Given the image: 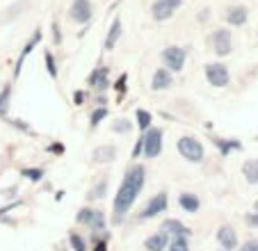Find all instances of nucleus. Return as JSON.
Instances as JSON below:
<instances>
[{
  "label": "nucleus",
  "instance_id": "nucleus-1",
  "mask_svg": "<svg viewBox=\"0 0 258 251\" xmlns=\"http://www.w3.org/2000/svg\"><path fill=\"white\" fill-rule=\"evenodd\" d=\"M144 180H146V169L142 164H133V167L126 169L121 185L117 190V197H114V203H112V210L117 219H121L126 213H131L133 203L137 201L142 187H144Z\"/></svg>",
  "mask_w": 258,
  "mask_h": 251
},
{
  "label": "nucleus",
  "instance_id": "nucleus-2",
  "mask_svg": "<svg viewBox=\"0 0 258 251\" xmlns=\"http://www.w3.org/2000/svg\"><path fill=\"white\" fill-rule=\"evenodd\" d=\"M176 149H178L180 158H185L187 162H201L206 158V151L204 144H201L197 137L192 135H183L178 142H176Z\"/></svg>",
  "mask_w": 258,
  "mask_h": 251
},
{
  "label": "nucleus",
  "instance_id": "nucleus-3",
  "mask_svg": "<svg viewBox=\"0 0 258 251\" xmlns=\"http://www.w3.org/2000/svg\"><path fill=\"white\" fill-rule=\"evenodd\" d=\"M162 151V128H149L142 135V153L144 158H158Z\"/></svg>",
  "mask_w": 258,
  "mask_h": 251
},
{
  "label": "nucleus",
  "instance_id": "nucleus-4",
  "mask_svg": "<svg viewBox=\"0 0 258 251\" xmlns=\"http://www.w3.org/2000/svg\"><path fill=\"white\" fill-rule=\"evenodd\" d=\"M187 59V50L180 48V46H169V48L162 50V62H165V69H169L171 73H178L180 69L185 67Z\"/></svg>",
  "mask_w": 258,
  "mask_h": 251
},
{
  "label": "nucleus",
  "instance_id": "nucleus-5",
  "mask_svg": "<svg viewBox=\"0 0 258 251\" xmlns=\"http://www.w3.org/2000/svg\"><path fill=\"white\" fill-rule=\"evenodd\" d=\"M78 224L92 228V233H103L105 231V215L101 210H94V208H83L78 213Z\"/></svg>",
  "mask_w": 258,
  "mask_h": 251
},
{
  "label": "nucleus",
  "instance_id": "nucleus-6",
  "mask_svg": "<svg viewBox=\"0 0 258 251\" xmlns=\"http://www.w3.org/2000/svg\"><path fill=\"white\" fill-rule=\"evenodd\" d=\"M206 80H208L213 87H226L231 82V73L224 64L210 62V64H206Z\"/></svg>",
  "mask_w": 258,
  "mask_h": 251
},
{
  "label": "nucleus",
  "instance_id": "nucleus-7",
  "mask_svg": "<svg viewBox=\"0 0 258 251\" xmlns=\"http://www.w3.org/2000/svg\"><path fill=\"white\" fill-rule=\"evenodd\" d=\"M167 208H169V197H167V192H158L156 197L151 199V201H149L144 208H142V213L137 215V217H140V219L158 217L160 213H165Z\"/></svg>",
  "mask_w": 258,
  "mask_h": 251
},
{
  "label": "nucleus",
  "instance_id": "nucleus-8",
  "mask_svg": "<svg viewBox=\"0 0 258 251\" xmlns=\"http://www.w3.org/2000/svg\"><path fill=\"white\" fill-rule=\"evenodd\" d=\"M183 7V0H156L151 7V16L156 21H167L174 16V12H178Z\"/></svg>",
  "mask_w": 258,
  "mask_h": 251
},
{
  "label": "nucleus",
  "instance_id": "nucleus-9",
  "mask_svg": "<svg viewBox=\"0 0 258 251\" xmlns=\"http://www.w3.org/2000/svg\"><path fill=\"white\" fill-rule=\"evenodd\" d=\"M210 44H213V50L219 55V57H224V55L231 53L233 44H231V32L229 30H215L213 37H210Z\"/></svg>",
  "mask_w": 258,
  "mask_h": 251
},
{
  "label": "nucleus",
  "instance_id": "nucleus-10",
  "mask_svg": "<svg viewBox=\"0 0 258 251\" xmlns=\"http://www.w3.org/2000/svg\"><path fill=\"white\" fill-rule=\"evenodd\" d=\"M94 16V7L89 0H73L71 5V19L76 23H87L89 19Z\"/></svg>",
  "mask_w": 258,
  "mask_h": 251
},
{
  "label": "nucleus",
  "instance_id": "nucleus-11",
  "mask_svg": "<svg viewBox=\"0 0 258 251\" xmlns=\"http://www.w3.org/2000/svg\"><path fill=\"white\" fill-rule=\"evenodd\" d=\"M160 233H165V235H169V237H190L192 235L190 228L183 222H178V219H165V222L160 224Z\"/></svg>",
  "mask_w": 258,
  "mask_h": 251
},
{
  "label": "nucleus",
  "instance_id": "nucleus-12",
  "mask_svg": "<svg viewBox=\"0 0 258 251\" xmlns=\"http://www.w3.org/2000/svg\"><path fill=\"white\" fill-rule=\"evenodd\" d=\"M174 85V76H171L169 69H156L153 71V78H151V89L153 92H162V89H169Z\"/></svg>",
  "mask_w": 258,
  "mask_h": 251
},
{
  "label": "nucleus",
  "instance_id": "nucleus-13",
  "mask_svg": "<svg viewBox=\"0 0 258 251\" xmlns=\"http://www.w3.org/2000/svg\"><path fill=\"white\" fill-rule=\"evenodd\" d=\"M217 242L222 244V251L238 249V235H235V231L231 226H226V224L217 228Z\"/></svg>",
  "mask_w": 258,
  "mask_h": 251
},
{
  "label": "nucleus",
  "instance_id": "nucleus-14",
  "mask_svg": "<svg viewBox=\"0 0 258 251\" xmlns=\"http://www.w3.org/2000/svg\"><path fill=\"white\" fill-rule=\"evenodd\" d=\"M107 73H110V69L107 67H98V69H94L92 73H89V78H87V82L92 85L96 92H105L107 87H110V80H107Z\"/></svg>",
  "mask_w": 258,
  "mask_h": 251
},
{
  "label": "nucleus",
  "instance_id": "nucleus-15",
  "mask_svg": "<svg viewBox=\"0 0 258 251\" xmlns=\"http://www.w3.org/2000/svg\"><path fill=\"white\" fill-rule=\"evenodd\" d=\"M92 158H94V162H98V164H107V162H112V160L117 158V146H112V144L96 146V149L92 151Z\"/></svg>",
  "mask_w": 258,
  "mask_h": 251
},
{
  "label": "nucleus",
  "instance_id": "nucleus-16",
  "mask_svg": "<svg viewBox=\"0 0 258 251\" xmlns=\"http://www.w3.org/2000/svg\"><path fill=\"white\" fill-rule=\"evenodd\" d=\"M169 235H165V233H156V235H149L144 240V249L149 251H165L167 246H169Z\"/></svg>",
  "mask_w": 258,
  "mask_h": 251
},
{
  "label": "nucleus",
  "instance_id": "nucleus-17",
  "mask_svg": "<svg viewBox=\"0 0 258 251\" xmlns=\"http://www.w3.org/2000/svg\"><path fill=\"white\" fill-rule=\"evenodd\" d=\"M178 206L183 208L185 213H199L201 199L197 197V194H192V192H183V194H178Z\"/></svg>",
  "mask_w": 258,
  "mask_h": 251
},
{
  "label": "nucleus",
  "instance_id": "nucleus-18",
  "mask_svg": "<svg viewBox=\"0 0 258 251\" xmlns=\"http://www.w3.org/2000/svg\"><path fill=\"white\" fill-rule=\"evenodd\" d=\"M39 41H41V30H34V34H32V37H30V41H28V44H25L23 53H21V57H19V62H16V76H19V73H21V67H23L25 57H28V55L32 53V50H34V46L39 44Z\"/></svg>",
  "mask_w": 258,
  "mask_h": 251
},
{
  "label": "nucleus",
  "instance_id": "nucleus-19",
  "mask_svg": "<svg viewBox=\"0 0 258 251\" xmlns=\"http://www.w3.org/2000/svg\"><path fill=\"white\" fill-rule=\"evenodd\" d=\"M226 21H229L231 25H244L247 23V10H244L242 5L231 7V10L226 12Z\"/></svg>",
  "mask_w": 258,
  "mask_h": 251
},
{
  "label": "nucleus",
  "instance_id": "nucleus-20",
  "mask_svg": "<svg viewBox=\"0 0 258 251\" xmlns=\"http://www.w3.org/2000/svg\"><path fill=\"white\" fill-rule=\"evenodd\" d=\"M119 37H121V21L114 19L112 28H110V32H107V37H105V46H103V48H105V50H112L114 46H117Z\"/></svg>",
  "mask_w": 258,
  "mask_h": 251
},
{
  "label": "nucleus",
  "instance_id": "nucleus-21",
  "mask_svg": "<svg viewBox=\"0 0 258 251\" xmlns=\"http://www.w3.org/2000/svg\"><path fill=\"white\" fill-rule=\"evenodd\" d=\"M242 176L247 178V183L258 185V160H247L242 164Z\"/></svg>",
  "mask_w": 258,
  "mask_h": 251
},
{
  "label": "nucleus",
  "instance_id": "nucleus-22",
  "mask_svg": "<svg viewBox=\"0 0 258 251\" xmlns=\"http://www.w3.org/2000/svg\"><path fill=\"white\" fill-rule=\"evenodd\" d=\"M151 112L149 110H137L135 112V121H137V128H140L142 133H146L149 128H151Z\"/></svg>",
  "mask_w": 258,
  "mask_h": 251
},
{
  "label": "nucleus",
  "instance_id": "nucleus-23",
  "mask_svg": "<svg viewBox=\"0 0 258 251\" xmlns=\"http://www.w3.org/2000/svg\"><path fill=\"white\" fill-rule=\"evenodd\" d=\"M10 98H12V87L5 85L3 92H0V119L7 116V112H10Z\"/></svg>",
  "mask_w": 258,
  "mask_h": 251
},
{
  "label": "nucleus",
  "instance_id": "nucleus-24",
  "mask_svg": "<svg viewBox=\"0 0 258 251\" xmlns=\"http://www.w3.org/2000/svg\"><path fill=\"white\" fill-rule=\"evenodd\" d=\"M215 146L222 151V155H229L233 149H242V144L235 140H215Z\"/></svg>",
  "mask_w": 258,
  "mask_h": 251
},
{
  "label": "nucleus",
  "instance_id": "nucleus-25",
  "mask_svg": "<svg viewBox=\"0 0 258 251\" xmlns=\"http://www.w3.org/2000/svg\"><path fill=\"white\" fill-rule=\"evenodd\" d=\"M131 128H133V121L131 119H117V121H112V133H117V135H126V133H131Z\"/></svg>",
  "mask_w": 258,
  "mask_h": 251
},
{
  "label": "nucleus",
  "instance_id": "nucleus-26",
  "mask_svg": "<svg viewBox=\"0 0 258 251\" xmlns=\"http://www.w3.org/2000/svg\"><path fill=\"white\" fill-rule=\"evenodd\" d=\"M167 251H190V242L187 237H171Z\"/></svg>",
  "mask_w": 258,
  "mask_h": 251
},
{
  "label": "nucleus",
  "instance_id": "nucleus-27",
  "mask_svg": "<svg viewBox=\"0 0 258 251\" xmlns=\"http://www.w3.org/2000/svg\"><path fill=\"white\" fill-rule=\"evenodd\" d=\"M69 244H71V249L73 251H87V244H85V240H83V235L80 233H69Z\"/></svg>",
  "mask_w": 258,
  "mask_h": 251
},
{
  "label": "nucleus",
  "instance_id": "nucleus-28",
  "mask_svg": "<svg viewBox=\"0 0 258 251\" xmlns=\"http://www.w3.org/2000/svg\"><path fill=\"white\" fill-rule=\"evenodd\" d=\"M44 59H46V69H48V76H50V78H57V64H55V57H53V53H50V50H46Z\"/></svg>",
  "mask_w": 258,
  "mask_h": 251
},
{
  "label": "nucleus",
  "instance_id": "nucleus-29",
  "mask_svg": "<svg viewBox=\"0 0 258 251\" xmlns=\"http://www.w3.org/2000/svg\"><path fill=\"white\" fill-rule=\"evenodd\" d=\"M21 176H25L28 180L37 183V180L44 178V169H21Z\"/></svg>",
  "mask_w": 258,
  "mask_h": 251
},
{
  "label": "nucleus",
  "instance_id": "nucleus-30",
  "mask_svg": "<svg viewBox=\"0 0 258 251\" xmlns=\"http://www.w3.org/2000/svg\"><path fill=\"white\" fill-rule=\"evenodd\" d=\"M105 116H107V107H96V110L92 112V128H96Z\"/></svg>",
  "mask_w": 258,
  "mask_h": 251
},
{
  "label": "nucleus",
  "instance_id": "nucleus-31",
  "mask_svg": "<svg viewBox=\"0 0 258 251\" xmlns=\"http://www.w3.org/2000/svg\"><path fill=\"white\" fill-rule=\"evenodd\" d=\"M105 190H107V183H105V180H101L98 185H94V187H92L89 197H92V199H103V197H105Z\"/></svg>",
  "mask_w": 258,
  "mask_h": 251
},
{
  "label": "nucleus",
  "instance_id": "nucleus-32",
  "mask_svg": "<svg viewBox=\"0 0 258 251\" xmlns=\"http://www.w3.org/2000/svg\"><path fill=\"white\" fill-rule=\"evenodd\" d=\"M126 80H128V76H126V73H121V76H119V80L114 82V89H117L119 94L126 92Z\"/></svg>",
  "mask_w": 258,
  "mask_h": 251
},
{
  "label": "nucleus",
  "instance_id": "nucleus-33",
  "mask_svg": "<svg viewBox=\"0 0 258 251\" xmlns=\"http://www.w3.org/2000/svg\"><path fill=\"white\" fill-rule=\"evenodd\" d=\"M240 251H258V240H247L240 246Z\"/></svg>",
  "mask_w": 258,
  "mask_h": 251
},
{
  "label": "nucleus",
  "instance_id": "nucleus-34",
  "mask_svg": "<svg viewBox=\"0 0 258 251\" xmlns=\"http://www.w3.org/2000/svg\"><path fill=\"white\" fill-rule=\"evenodd\" d=\"M244 222H247L249 226H258V213H249L247 217H244Z\"/></svg>",
  "mask_w": 258,
  "mask_h": 251
},
{
  "label": "nucleus",
  "instance_id": "nucleus-35",
  "mask_svg": "<svg viewBox=\"0 0 258 251\" xmlns=\"http://www.w3.org/2000/svg\"><path fill=\"white\" fill-rule=\"evenodd\" d=\"M92 251H107V242L105 240H94V249Z\"/></svg>",
  "mask_w": 258,
  "mask_h": 251
},
{
  "label": "nucleus",
  "instance_id": "nucleus-36",
  "mask_svg": "<svg viewBox=\"0 0 258 251\" xmlns=\"http://www.w3.org/2000/svg\"><path fill=\"white\" fill-rule=\"evenodd\" d=\"M73 103H76V105H83V103H85V92H76V94H73Z\"/></svg>",
  "mask_w": 258,
  "mask_h": 251
},
{
  "label": "nucleus",
  "instance_id": "nucleus-37",
  "mask_svg": "<svg viewBox=\"0 0 258 251\" xmlns=\"http://www.w3.org/2000/svg\"><path fill=\"white\" fill-rule=\"evenodd\" d=\"M53 39H55V44L62 41V34H59V25L57 23H53Z\"/></svg>",
  "mask_w": 258,
  "mask_h": 251
},
{
  "label": "nucleus",
  "instance_id": "nucleus-38",
  "mask_svg": "<svg viewBox=\"0 0 258 251\" xmlns=\"http://www.w3.org/2000/svg\"><path fill=\"white\" fill-rule=\"evenodd\" d=\"M142 155V137L137 140V144H135V149H133V158H140Z\"/></svg>",
  "mask_w": 258,
  "mask_h": 251
},
{
  "label": "nucleus",
  "instance_id": "nucleus-39",
  "mask_svg": "<svg viewBox=\"0 0 258 251\" xmlns=\"http://www.w3.org/2000/svg\"><path fill=\"white\" fill-rule=\"evenodd\" d=\"M12 123H14L16 128H21V131H25V133L30 131V126H28V123H23V121H12Z\"/></svg>",
  "mask_w": 258,
  "mask_h": 251
},
{
  "label": "nucleus",
  "instance_id": "nucleus-40",
  "mask_svg": "<svg viewBox=\"0 0 258 251\" xmlns=\"http://www.w3.org/2000/svg\"><path fill=\"white\" fill-rule=\"evenodd\" d=\"M50 151H53V153H62L64 146L62 144H50Z\"/></svg>",
  "mask_w": 258,
  "mask_h": 251
},
{
  "label": "nucleus",
  "instance_id": "nucleus-41",
  "mask_svg": "<svg viewBox=\"0 0 258 251\" xmlns=\"http://www.w3.org/2000/svg\"><path fill=\"white\" fill-rule=\"evenodd\" d=\"M206 19H208V10H204V12L199 14V21H206Z\"/></svg>",
  "mask_w": 258,
  "mask_h": 251
},
{
  "label": "nucleus",
  "instance_id": "nucleus-42",
  "mask_svg": "<svg viewBox=\"0 0 258 251\" xmlns=\"http://www.w3.org/2000/svg\"><path fill=\"white\" fill-rule=\"evenodd\" d=\"M253 206H256V210H258V201H256V203H253Z\"/></svg>",
  "mask_w": 258,
  "mask_h": 251
},
{
  "label": "nucleus",
  "instance_id": "nucleus-43",
  "mask_svg": "<svg viewBox=\"0 0 258 251\" xmlns=\"http://www.w3.org/2000/svg\"><path fill=\"white\" fill-rule=\"evenodd\" d=\"M219 251H222V249H219Z\"/></svg>",
  "mask_w": 258,
  "mask_h": 251
}]
</instances>
